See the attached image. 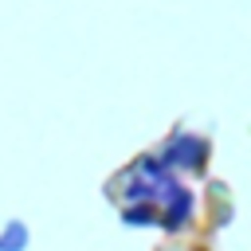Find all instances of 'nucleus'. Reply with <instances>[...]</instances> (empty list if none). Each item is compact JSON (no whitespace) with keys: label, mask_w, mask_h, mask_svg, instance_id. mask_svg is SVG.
<instances>
[{"label":"nucleus","mask_w":251,"mask_h":251,"mask_svg":"<svg viewBox=\"0 0 251 251\" xmlns=\"http://www.w3.org/2000/svg\"><path fill=\"white\" fill-rule=\"evenodd\" d=\"M27 243H31V231L24 220H8L0 227V251H27Z\"/></svg>","instance_id":"3"},{"label":"nucleus","mask_w":251,"mask_h":251,"mask_svg":"<svg viewBox=\"0 0 251 251\" xmlns=\"http://www.w3.org/2000/svg\"><path fill=\"white\" fill-rule=\"evenodd\" d=\"M196 216V192L184 180H173L161 196H157V227H165L169 235L184 231Z\"/></svg>","instance_id":"2"},{"label":"nucleus","mask_w":251,"mask_h":251,"mask_svg":"<svg viewBox=\"0 0 251 251\" xmlns=\"http://www.w3.org/2000/svg\"><path fill=\"white\" fill-rule=\"evenodd\" d=\"M173 173H204L208 169V157H212V145H208V137H200V133H192V129H176L165 145H161V153H157Z\"/></svg>","instance_id":"1"},{"label":"nucleus","mask_w":251,"mask_h":251,"mask_svg":"<svg viewBox=\"0 0 251 251\" xmlns=\"http://www.w3.org/2000/svg\"><path fill=\"white\" fill-rule=\"evenodd\" d=\"M126 227H157V204H122Z\"/></svg>","instance_id":"4"}]
</instances>
